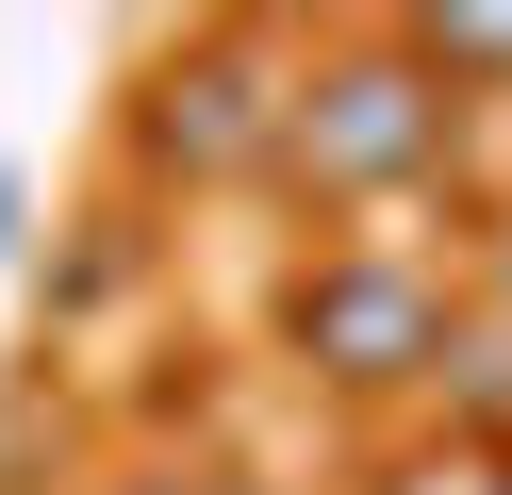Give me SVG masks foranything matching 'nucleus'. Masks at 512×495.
<instances>
[{
	"label": "nucleus",
	"instance_id": "nucleus-4",
	"mask_svg": "<svg viewBox=\"0 0 512 495\" xmlns=\"http://www.w3.org/2000/svg\"><path fill=\"white\" fill-rule=\"evenodd\" d=\"M430 66H512V17H446V33H430Z\"/></svg>",
	"mask_w": 512,
	"mask_h": 495
},
{
	"label": "nucleus",
	"instance_id": "nucleus-5",
	"mask_svg": "<svg viewBox=\"0 0 512 495\" xmlns=\"http://www.w3.org/2000/svg\"><path fill=\"white\" fill-rule=\"evenodd\" d=\"M0 248H17V182H0Z\"/></svg>",
	"mask_w": 512,
	"mask_h": 495
},
{
	"label": "nucleus",
	"instance_id": "nucleus-2",
	"mask_svg": "<svg viewBox=\"0 0 512 495\" xmlns=\"http://www.w3.org/2000/svg\"><path fill=\"white\" fill-rule=\"evenodd\" d=\"M298 347L347 363V380H397V363H446V314L397 281V264H331V281L298 297Z\"/></svg>",
	"mask_w": 512,
	"mask_h": 495
},
{
	"label": "nucleus",
	"instance_id": "nucleus-1",
	"mask_svg": "<svg viewBox=\"0 0 512 495\" xmlns=\"http://www.w3.org/2000/svg\"><path fill=\"white\" fill-rule=\"evenodd\" d=\"M430 99H413V66H331V83L298 99V149L331 165V182H397V165H430Z\"/></svg>",
	"mask_w": 512,
	"mask_h": 495
},
{
	"label": "nucleus",
	"instance_id": "nucleus-3",
	"mask_svg": "<svg viewBox=\"0 0 512 495\" xmlns=\"http://www.w3.org/2000/svg\"><path fill=\"white\" fill-rule=\"evenodd\" d=\"M248 132H265V99H248V66H232V50H215L199 83H166V149H199V165H232Z\"/></svg>",
	"mask_w": 512,
	"mask_h": 495
}]
</instances>
